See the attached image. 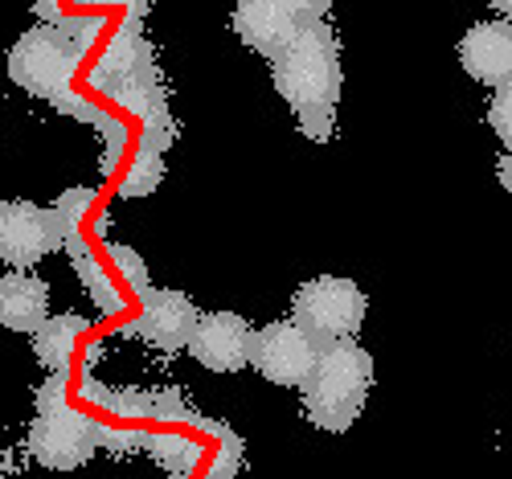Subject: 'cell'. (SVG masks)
I'll return each mask as SVG.
<instances>
[{"label": "cell", "instance_id": "cell-1", "mask_svg": "<svg viewBox=\"0 0 512 479\" xmlns=\"http://www.w3.org/2000/svg\"><path fill=\"white\" fill-rule=\"evenodd\" d=\"M369 385H373V357L353 336L320 340L316 365L300 385L308 422L332 434L349 430L369 402Z\"/></svg>", "mask_w": 512, "mask_h": 479}, {"label": "cell", "instance_id": "cell-2", "mask_svg": "<svg viewBox=\"0 0 512 479\" xmlns=\"http://www.w3.org/2000/svg\"><path fill=\"white\" fill-rule=\"evenodd\" d=\"M271 78H275V91L295 115L336 107L345 70H340V41L332 25L308 21L295 29L287 46L271 58Z\"/></svg>", "mask_w": 512, "mask_h": 479}, {"label": "cell", "instance_id": "cell-3", "mask_svg": "<svg viewBox=\"0 0 512 479\" xmlns=\"http://www.w3.org/2000/svg\"><path fill=\"white\" fill-rule=\"evenodd\" d=\"M369 312V295L340 275H316L295 287L291 295V320L308 328L316 340H336V336H357Z\"/></svg>", "mask_w": 512, "mask_h": 479}, {"label": "cell", "instance_id": "cell-4", "mask_svg": "<svg viewBox=\"0 0 512 479\" xmlns=\"http://www.w3.org/2000/svg\"><path fill=\"white\" fill-rule=\"evenodd\" d=\"M99 451V422L66 402H41V414L29 426V455L50 471H74Z\"/></svg>", "mask_w": 512, "mask_h": 479}, {"label": "cell", "instance_id": "cell-5", "mask_svg": "<svg viewBox=\"0 0 512 479\" xmlns=\"http://www.w3.org/2000/svg\"><path fill=\"white\" fill-rule=\"evenodd\" d=\"M316 353H320V340L295 320L263 324L250 336V365L259 369V377H267L271 385L300 389L308 381L312 365H316Z\"/></svg>", "mask_w": 512, "mask_h": 479}, {"label": "cell", "instance_id": "cell-6", "mask_svg": "<svg viewBox=\"0 0 512 479\" xmlns=\"http://www.w3.org/2000/svg\"><path fill=\"white\" fill-rule=\"evenodd\" d=\"M70 70H74V46L50 25H33L9 50V78L37 95L62 91Z\"/></svg>", "mask_w": 512, "mask_h": 479}, {"label": "cell", "instance_id": "cell-7", "mask_svg": "<svg viewBox=\"0 0 512 479\" xmlns=\"http://www.w3.org/2000/svg\"><path fill=\"white\" fill-rule=\"evenodd\" d=\"M58 217L33 201H0V263L33 267L58 246Z\"/></svg>", "mask_w": 512, "mask_h": 479}, {"label": "cell", "instance_id": "cell-8", "mask_svg": "<svg viewBox=\"0 0 512 479\" xmlns=\"http://www.w3.org/2000/svg\"><path fill=\"white\" fill-rule=\"evenodd\" d=\"M250 336L254 328L238 312H201L185 348L209 373H238L250 365Z\"/></svg>", "mask_w": 512, "mask_h": 479}, {"label": "cell", "instance_id": "cell-9", "mask_svg": "<svg viewBox=\"0 0 512 479\" xmlns=\"http://www.w3.org/2000/svg\"><path fill=\"white\" fill-rule=\"evenodd\" d=\"M197 316H201L197 303L185 291H148L144 312L132 324V332L144 336L152 348L173 353V348H185L189 344V336L197 328Z\"/></svg>", "mask_w": 512, "mask_h": 479}, {"label": "cell", "instance_id": "cell-10", "mask_svg": "<svg viewBox=\"0 0 512 479\" xmlns=\"http://www.w3.org/2000/svg\"><path fill=\"white\" fill-rule=\"evenodd\" d=\"M459 62L484 86H504L512 78V25L508 21H480L463 33Z\"/></svg>", "mask_w": 512, "mask_h": 479}, {"label": "cell", "instance_id": "cell-11", "mask_svg": "<svg viewBox=\"0 0 512 479\" xmlns=\"http://www.w3.org/2000/svg\"><path fill=\"white\" fill-rule=\"evenodd\" d=\"M295 29L300 21L283 9V0H234V33L254 54L275 58Z\"/></svg>", "mask_w": 512, "mask_h": 479}, {"label": "cell", "instance_id": "cell-12", "mask_svg": "<svg viewBox=\"0 0 512 479\" xmlns=\"http://www.w3.org/2000/svg\"><path fill=\"white\" fill-rule=\"evenodd\" d=\"M50 320V287L29 267H13L0 275V328L9 332H37Z\"/></svg>", "mask_w": 512, "mask_h": 479}, {"label": "cell", "instance_id": "cell-13", "mask_svg": "<svg viewBox=\"0 0 512 479\" xmlns=\"http://www.w3.org/2000/svg\"><path fill=\"white\" fill-rule=\"evenodd\" d=\"M82 316H62V320H46L37 328V353L54 373H66L70 365V353H74V336L82 332Z\"/></svg>", "mask_w": 512, "mask_h": 479}, {"label": "cell", "instance_id": "cell-14", "mask_svg": "<svg viewBox=\"0 0 512 479\" xmlns=\"http://www.w3.org/2000/svg\"><path fill=\"white\" fill-rule=\"evenodd\" d=\"M160 177H164V160H160V148H144L136 160H132V172L123 177V197H148L156 185H160Z\"/></svg>", "mask_w": 512, "mask_h": 479}, {"label": "cell", "instance_id": "cell-15", "mask_svg": "<svg viewBox=\"0 0 512 479\" xmlns=\"http://www.w3.org/2000/svg\"><path fill=\"white\" fill-rule=\"evenodd\" d=\"M488 123H492V132L500 136V144L512 148V78L504 86H496L492 107H488Z\"/></svg>", "mask_w": 512, "mask_h": 479}, {"label": "cell", "instance_id": "cell-16", "mask_svg": "<svg viewBox=\"0 0 512 479\" xmlns=\"http://www.w3.org/2000/svg\"><path fill=\"white\" fill-rule=\"evenodd\" d=\"M283 9L300 21V25H308V21H324L328 17V9H332V0H283Z\"/></svg>", "mask_w": 512, "mask_h": 479}, {"label": "cell", "instance_id": "cell-17", "mask_svg": "<svg viewBox=\"0 0 512 479\" xmlns=\"http://www.w3.org/2000/svg\"><path fill=\"white\" fill-rule=\"evenodd\" d=\"M304 119V132L312 140H328L332 136V107H320V111H300Z\"/></svg>", "mask_w": 512, "mask_h": 479}, {"label": "cell", "instance_id": "cell-18", "mask_svg": "<svg viewBox=\"0 0 512 479\" xmlns=\"http://www.w3.org/2000/svg\"><path fill=\"white\" fill-rule=\"evenodd\" d=\"M500 185H504V189L512 193V148H508V152L500 156Z\"/></svg>", "mask_w": 512, "mask_h": 479}, {"label": "cell", "instance_id": "cell-19", "mask_svg": "<svg viewBox=\"0 0 512 479\" xmlns=\"http://www.w3.org/2000/svg\"><path fill=\"white\" fill-rule=\"evenodd\" d=\"M95 5H136V9H144V0H95Z\"/></svg>", "mask_w": 512, "mask_h": 479}, {"label": "cell", "instance_id": "cell-20", "mask_svg": "<svg viewBox=\"0 0 512 479\" xmlns=\"http://www.w3.org/2000/svg\"><path fill=\"white\" fill-rule=\"evenodd\" d=\"M496 9H504V13H512V0H492Z\"/></svg>", "mask_w": 512, "mask_h": 479}]
</instances>
